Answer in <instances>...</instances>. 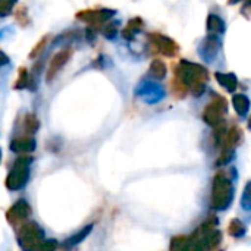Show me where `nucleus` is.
<instances>
[{
  "mask_svg": "<svg viewBox=\"0 0 251 251\" xmlns=\"http://www.w3.org/2000/svg\"><path fill=\"white\" fill-rule=\"evenodd\" d=\"M10 150L19 154L24 153H29L35 150V140L31 137H21V138H15L10 143Z\"/></svg>",
  "mask_w": 251,
  "mask_h": 251,
  "instance_id": "9d476101",
  "label": "nucleus"
},
{
  "mask_svg": "<svg viewBox=\"0 0 251 251\" xmlns=\"http://www.w3.org/2000/svg\"><path fill=\"white\" fill-rule=\"evenodd\" d=\"M249 125H250V128H251V119H250V122H249Z\"/></svg>",
  "mask_w": 251,
  "mask_h": 251,
  "instance_id": "a878e982",
  "label": "nucleus"
},
{
  "mask_svg": "<svg viewBox=\"0 0 251 251\" xmlns=\"http://www.w3.org/2000/svg\"><path fill=\"white\" fill-rule=\"evenodd\" d=\"M18 241L24 251H35L44 241V231L35 222H28L22 225L18 234Z\"/></svg>",
  "mask_w": 251,
  "mask_h": 251,
  "instance_id": "7ed1b4c3",
  "label": "nucleus"
},
{
  "mask_svg": "<svg viewBox=\"0 0 251 251\" xmlns=\"http://www.w3.org/2000/svg\"><path fill=\"white\" fill-rule=\"evenodd\" d=\"M149 74H150V76H151L153 79L162 81V79L166 78V75H168V68H166V65H165L162 60L154 59V60L151 62V65H150Z\"/></svg>",
  "mask_w": 251,
  "mask_h": 251,
  "instance_id": "2eb2a0df",
  "label": "nucleus"
},
{
  "mask_svg": "<svg viewBox=\"0 0 251 251\" xmlns=\"http://www.w3.org/2000/svg\"><path fill=\"white\" fill-rule=\"evenodd\" d=\"M172 90H174V94L176 96V97H181V99H184L185 96H187V93L190 91L188 90V87L185 85V84H182L179 79H174V82H172Z\"/></svg>",
  "mask_w": 251,
  "mask_h": 251,
  "instance_id": "f3484780",
  "label": "nucleus"
},
{
  "mask_svg": "<svg viewBox=\"0 0 251 251\" xmlns=\"http://www.w3.org/2000/svg\"><path fill=\"white\" fill-rule=\"evenodd\" d=\"M207 31L209 34H216V35H221L225 32L226 26H225V22L221 16L215 15V13H210L207 16Z\"/></svg>",
  "mask_w": 251,
  "mask_h": 251,
  "instance_id": "ddd939ff",
  "label": "nucleus"
},
{
  "mask_svg": "<svg viewBox=\"0 0 251 251\" xmlns=\"http://www.w3.org/2000/svg\"><path fill=\"white\" fill-rule=\"evenodd\" d=\"M56 249H57V241H54V240H44L35 251H56Z\"/></svg>",
  "mask_w": 251,
  "mask_h": 251,
  "instance_id": "412c9836",
  "label": "nucleus"
},
{
  "mask_svg": "<svg viewBox=\"0 0 251 251\" xmlns=\"http://www.w3.org/2000/svg\"><path fill=\"white\" fill-rule=\"evenodd\" d=\"M15 1H16V0H0V16L7 15V13L12 10Z\"/></svg>",
  "mask_w": 251,
  "mask_h": 251,
  "instance_id": "4be33fe9",
  "label": "nucleus"
},
{
  "mask_svg": "<svg viewBox=\"0 0 251 251\" xmlns=\"http://www.w3.org/2000/svg\"><path fill=\"white\" fill-rule=\"evenodd\" d=\"M90 229H91V226H88V228L82 229V232H78L76 235H74V237L68 238V240H66V246H75V244H78L79 241H82V240L88 235Z\"/></svg>",
  "mask_w": 251,
  "mask_h": 251,
  "instance_id": "a211bd4d",
  "label": "nucleus"
},
{
  "mask_svg": "<svg viewBox=\"0 0 251 251\" xmlns=\"http://www.w3.org/2000/svg\"><path fill=\"white\" fill-rule=\"evenodd\" d=\"M238 1H241V0H229L231 4H235V3H238Z\"/></svg>",
  "mask_w": 251,
  "mask_h": 251,
  "instance_id": "393cba45",
  "label": "nucleus"
},
{
  "mask_svg": "<svg viewBox=\"0 0 251 251\" xmlns=\"http://www.w3.org/2000/svg\"><path fill=\"white\" fill-rule=\"evenodd\" d=\"M0 159H1V151H0Z\"/></svg>",
  "mask_w": 251,
  "mask_h": 251,
  "instance_id": "bb28decb",
  "label": "nucleus"
},
{
  "mask_svg": "<svg viewBox=\"0 0 251 251\" xmlns=\"http://www.w3.org/2000/svg\"><path fill=\"white\" fill-rule=\"evenodd\" d=\"M31 163H32L31 157H19V159H16V162L13 163V168L9 172L7 179H6V187L10 191H19L28 184Z\"/></svg>",
  "mask_w": 251,
  "mask_h": 251,
  "instance_id": "f03ea898",
  "label": "nucleus"
},
{
  "mask_svg": "<svg viewBox=\"0 0 251 251\" xmlns=\"http://www.w3.org/2000/svg\"><path fill=\"white\" fill-rule=\"evenodd\" d=\"M135 94L141 97L146 103L154 104L160 100L165 99V90L160 84L157 82H150V81H143L137 85Z\"/></svg>",
  "mask_w": 251,
  "mask_h": 251,
  "instance_id": "39448f33",
  "label": "nucleus"
},
{
  "mask_svg": "<svg viewBox=\"0 0 251 251\" xmlns=\"http://www.w3.org/2000/svg\"><path fill=\"white\" fill-rule=\"evenodd\" d=\"M115 15V10L110 9H100V10H84L81 13H78L76 16L79 19H82L87 24L91 25H101L104 22H107L112 16Z\"/></svg>",
  "mask_w": 251,
  "mask_h": 251,
  "instance_id": "1a4fd4ad",
  "label": "nucleus"
},
{
  "mask_svg": "<svg viewBox=\"0 0 251 251\" xmlns=\"http://www.w3.org/2000/svg\"><path fill=\"white\" fill-rule=\"evenodd\" d=\"M118 32V22H109L103 26V34L106 38H115Z\"/></svg>",
  "mask_w": 251,
  "mask_h": 251,
  "instance_id": "6ab92c4d",
  "label": "nucleus"
},
{
  "mask_svg": "<svg viewBox=\"0 0 251 251\" xmlns=\"http://www.w3.org/2000/svg\"><path fill=\"white\" fill-rule=\"evenodd\" d=\"M219 50H221V40H219V35L216 34L206 35L199 44V54L207 63H212L216 60Z\"/></svg>",
  "mask_w": 251,
  "mask_h": 251,
  "instance_id": "423d86ee",
  "label": "nucleus"
},
{
  "mask_svg": "<svg viewBox=\"0 0 251 251\" xmlns=\"http://www.w3.org/2000/svg\"><path fill=\"white\" fill-rule=\"evenodd\" d=\"M149 40H150L151 46H153L159 53H162L163 56L174 57V56L178 54L179 47H178V44H176L172 38H169V37H166V35H163V34L154 32V34H150V35H149Z\"/></svg>",
  "mask_w": 251,
  "mask_h": 251,
  "instance_id": "0eeeda50",
  "label": "nucleus"
},
{
  "mask_svg": "<svg viewBox=\"0 0 251 251\" xmlns=\"http://www.w3.org/2000/svg\"><path fill=\"white\" fill-rule=\"evenodd\" d=\"M175 75H176V79L185 84L196 97H200L204 93L206 82L209 79L207 69L204 66L182 59L175 68Z\"/></svg>",
  "mask_w": 251,
  "mask_h": 251,
  "instance_id": "f257e3e1",
  "label": "nucleus"
},
{
  "mask_svg": "<svg viewBox=\"0 0 251 251\" xmlns=\"http://www.w3.org/2000/svg\"><path fill=\"white\" fill-rule=\"evenodd\" d=\"M247 7H250V9H251V0H247V3H246L244 9H247Z\"/></svg>",
  "mask_w": 251,
  "mask_h": 251,
  "instance_id": "b1692460",
  "label": "nucleus"
},
{
  "mask_svg": "<svg viewBox=\"0 0 251 251\" xmlns=\"http://www.w3.org/2000/svg\"><path fill=\"white\" fill-rule=\"evenodd\" d=\"M31 215V207L25 200H19L16 201L7 212V221L10 225L16 226L22 222H25Z\"/></svg>",
  "mask_w": 251,
  "mask_h": 251,
  "instance_id": "6e6552de",
  "label": "nucleus"
},
{
  "mask_svg": "<svg viewBox=\"0 0 251 251\" xmlns=\"http://www.w3.org/2000/svg\"><path fill=\"white\" fill-rule=\"evenodd\" d=\"M232 104L235 107V112L240 116H246L250 110V99L246 94H235L232 97Z\"/></svg>",
  "mask_w": 251,
  "mask_h": 251,
  "instance_id": "4468645a",
  "label": "nucleus"
},
{
  "mask_svg": "<svg viewBox=\"0 0 251 251\" xmlns=\"http://www.w3.org/2000/svg\"><path fill=\"white\" fill-rule=\"evenodd\" d=\"M143 28H144L143 19H141V18H134V19H131V21L128 22V25L124 28L122 37L126 38V40H134L135 35H137L140 31H143Z\"/></svg>",
  "mask_w": 251,
  "mask_h": 251,
  "instance_id": "f8f14e48",
  "label": "nucleus"
},
{
  "mask_svg": "<svg viewBox=\"0 0 251 251\" xmlns=\"http://www.w3.org/2000/svg\"><path fill=\"white\" fill-rule=\"evenodd\" d=\"M215 78L218 79V82L228 91V93H235L238 88V78L235 76V74L232 72H216Z\"/></svg>",
  "mask_w": 251,
  "mask_h": 251,
  "instance_id": "9b49d317",
  "label": "nucleus"
},
{
  "mask_svg": "<svg viewBox=\"0 0 251 251\" xmlns=\"http://www.w3.org/2000/svg\"><path fill=\"white\" fill-rule=\"evenodd\" d=\"M25 128H26V132H28V134H34V132L37 131V128H38V121H37V118L32 116V115L26 116V119H25Z\"/></svg>",
  "mask_w": 251,
  "mask_h": 251,
  "instance_id": "aec40b11",
  "label": "nucleus"
},
{
  "mask_svg": "<svg viewBox=\"0 0 251 251\" xmlns=\"http://www.w3.org/2000/svg\"><path fill=\"white\" fill-rule=\"evenodd\" d=\"M69 51L68 50H63V51H60V53H57L56 56H54V59H53V62H51V65H50V72H49V78H51L65 63H66V60L69 59Z\"/></svg>",
  "mask_w": 251,
  "mask_h": 251,
  "instance_id": "dca6fc26",
  "label": "nucleus"
},
{
  "mask_svg": "<svg viewBox=\"0 0 251 251\" xmlns=\"http://www.w3.org/2000/svg\"><path fill=\"white\" fill-rule=\"evenodd\" d=\"M9 62V59H7V56L3 53V51H0V68L3 66V65H6Z\"/></svg>",
  "mask_w": 251,
  "mask_h": 251,
  "instance_id": "5701e85b",
  "label": "nucleus"
},
{
  "mask_svg": "<svg viewBox=\"0 0 251 251\" xmlns=\"http://www.w3.org/2000/svg\"><path fill=\"white\" fill-rule=\"evenodd\" d=\"M226 112H228V101H226V99L222 97V96L213 94L212 101L203 110V119H204L206 124L215 126V125H218L224 119Z\"/></svg>",
  "mask_w": 251,
  "mask_h": 251,
  "instance_id": "20e7f679",
  "label": "nucleus"
}]
</instances>
